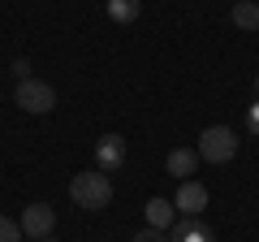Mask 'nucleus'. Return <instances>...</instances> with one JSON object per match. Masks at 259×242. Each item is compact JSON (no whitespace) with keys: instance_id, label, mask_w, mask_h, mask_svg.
<instances>
[{"instance_id":"obj_6","label":"nucleus","mask_w":259,"mask_h":242,"mask_svg":"<svg viewBox=\"0 0 259 242\" xmlns=\"http://www.w3.org/2000/svg\"><path fill=\"white\" fill-rule=\"evenodd\" d=\"M173 208H177L182 216H199V212L207 208V186H203V182H194V177H190V182H182Z\"/></svg>"},{"instance_id":"obj_5","label":"nucleus","mask_w":259,"mask_h":242,"mask_svg":"<svg viewBox=\"0 0 259 242\" xmlns=\"http://www.w3.org/2000/svg\"><path fill=\"white\" fill-rule=\"evenodd\" d=\"M125 165V139L121 134H104L100 143H95V169L100 173H112V169Z\"/></svg>"},{"instance_id":"obj_9","label":"nucleus","mask_w":259,"mask_h":242,"mask_svg":"<svg viewBox=\"0 0 259 242\" xmlns=\"http://www.w3.org/2000/svg\"><path fill=\"white\" fill-rule=\"evenodd\" d=\"M229 22L238 30H259V0H233Z\"/></svg>"},{"instance_id":"obj_17","label":"nucleus","mask_w":259,"mask_h":242,"mask_svg":"<svg viewBox=\"0 0 259 242\" xmlns=\"http://www.w3.org/2000/svg\"><path fill=\"white\" fill-rule=\"evenodd\" d=\"M255 87H259V78H255Z\"/></svg>"},{"instance_id":"obj_2","label":"nucleus","mask_w":259,"mask_h":242,"mask_svg":"<svg viewBox=\"0 0 259 242\" xmlns=\"http://www.w3.org/2000/svg\"><path fill=\"white\" fill-rule=\"evenodd\" d=\"M199 160H207V165H229L233 156H238V134L229 130V126H207L203 134H199Z\"/></svg>"},{"instance_id":"obj_13","label":"nucleus","mask_w":259,"mask_h":242,"mask_svg":"<svg viewBox=\"0 0 259 242\" xmlns=\"http://www.w3.org/2000/svg\"><path fill=\"white\" fill-rule=\"evenodd\" d=\"M13 78H18V83H26V78H30V61H22V56H18V61H13Z\"/></svg>"},{"instance_id":"obj_11","label":"nucleus","mask_w":259,"mask_h":242,"mask_svg":"<svg viewBox=\"0 0 259 242\" xmlns=\"http://www.w3.org/2000/svg\"><path fill=\"white\" fill-rule=\"evenodd\" d=\"M173 242H216V238H212V229L194 225V216H186L182 225H173Z\"/></svg>"},{"instance_id":"obj_7","label":"nucleus","mask_w":259,"mask_h":242,"mask_svg":"<svg viewBox=\"0 0 259 242\" xmlns=\"http://www.w3.org/2000/svg\"><path fill=\"white\" fill-rule=\"evenodd\" d=\"M194 169H199V151H194V147H173L168 160H164V173H173L177 182H190Z\"/></svg>"},{"instance_id":"obj_4","label":"nucleus","mask_w":259,"mask_h":242,"mask_svg":"<svg viewBox=\"0 0 259 242\" xmlns=\"http://www.w3.org/2000/svg\"><path fill=\"white\" fill-rule=\"evenodd\" d=\"M18 225H22V233H26V238H48V233H52V225H56V212H52L48 204H30V208H22Z\"/></svg>"},{"instance_id":"obj_8","label":"nucleus","mask_w":259,"mask_h":242,"mask_svg":"<svg viewBox=\"0 0 259 242\" xmlns=\"http://www.w3.org/2000/svg\"><path fill=\"white\" fill-rule=\"evenodd\" d=\"M143 212H147V225L151 229H173V221H177V208H173V199H147V208H143Z\"/></svg>"},{"instance_id":"obj_3","label":"nucleus","mask_w":259,"mask_h":242,"mask_svg":"<svg viewBox=\"0 0 259 242\" xmlns=\"http://www.w3.org/2000/svg\"><path fill=\"white\" fill-rule=\"evenodd\" d=\"M13 104H18L22 112H30V117H44V112L56 108V91H52V83L26 78V83H18V91H13Z\"/></svg>"},{"instance_id":"obj_12","label":"nucleus","mask_w":259,"mask_h":242,"mask_svg":"<svg viewBox=\"0 0 259 242\" xmlns=\"http://www.w3.org/2000/svg\"><path fill=\"white\" fill-rule=\"evenodd\" d=\"M0 242H22V225L13 216H0Z\"/></svg>"},{"instance_id":"obj_14","label":"nucleus","mask_w":259,"mask_h":242,"mask_svg":"<svg viewBox=\"0 0 259 242\" xmlns=\"http://www.w3.org/2000/svg\"><path fill=\"white\" fill-rule=\"evenodd\" d=\"M246 130L259 134V104H250V108H246Z\"/></svg>"},{"instance_id":"obj_16","label":"nucleus","mask_w":259,"mask_h":242,"mask_svg":"<svg viewBox=\"0 0 259 242\" xmlns=\"http://www.w3.org/2000/svg\"><path fill=\"white\" fill-rule=\"evenodd\" d=\"M39 242H52V238H39Z\"/></svg>"},{"instance_id":"obj_1","label":"nucleus","mask_w":259,"mask_h":242,"mask_svg":"<svg viewBox=\"0 0 259 242\" xmlns=\"http://www.w3.org/2000/svg\"><path fill=\"white\" fill-rule=\"evenodd\" d=\"M69 199H74L78 208H87V212L108 208V204H112V182H108V173H100V169L74 173V182H69Z\"/></svg>"},{"instance_id":"obj_10","label":"nucleus","mask_w":259,"mask_h":242,"mask_svg":"<svg viewBox=\"0 0 259 242\" xmlns=\"http://www.w3.org/2000/svg\"><path fill=\"white\" fill-rule=\"evenodd\" d=\"M104 9H108V18L117 22V26H130V22L143 13V0H104Z\"/></svg>"},{"instance_id":"obj_15","label":"nucleus","mask_w":259,"mask_h":242,"mask_svg":"<svg viewBox=\"0 0 259 242\" xmlns=\"http://www.w3.org/2000/svg\"><path fill=\"white\" fill-rule=\"evenodd\" d=\"M134 242H164V229H151V225H147V229H143Z\"/></svg>"}]
</instances>
